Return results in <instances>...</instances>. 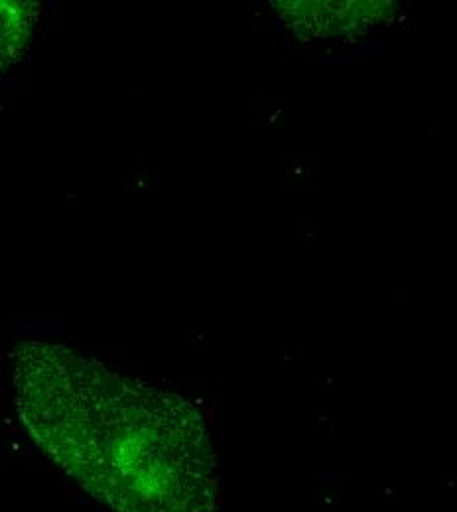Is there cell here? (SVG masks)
I'll return each mask as SVG.
<instances>
[{"instance_id": "6da1fadb", "label": "cell", "mask_w": 457, "mask_h": 512, "mask_svg": "<svg viewBox=\"0 0 457 512\" xmlns=\"http://www.w3.org/2000/svg\"><path fill=\"white\" fill-rule=\"evenodd\" d=\"M18 418L52 463L113 512H215L207 426L184 396L62 343L10 353Z\"/></svg>"}, {"instance_id": "7a4b0ae2", "label": "cell", "mask_w": 457, "mask_h": 512, "mask_svg": "<svg viewBox=\"0 0 457 512\" xmlns=\"http://www.w3.org/2000/svg\"><path fill=\"white\" fill-rule=\"evenodd\" d=\"M40 4L20 0H0V73L22 60L30 48Z\"/></svg>"}]
</instances>
